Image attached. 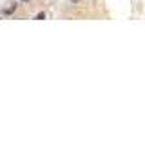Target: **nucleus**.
<instances>
[{
  "label": "nucleus",
  "instance_id": "7ed1b4c3",
  "mask_svg": "<svg viewBox=\"0 0 145 156\" xmlns=\"http://www.w3.org/2000/svg\"><path fill=\"white\" fill-rule=\"evenodd\" d=\"M72 4H78V2H80V0H71Z\"/></svg>",
  "mask_w": 145,
  "mask_h": 156
},
{
  "label": "nucleus",
  "instance_id": "f03ea898",
  "mask_svg": "<svg viewBox=\"0 0 145 156\" xmlns=\"http://www.w3.org/2000/svg\"><path fill=\"white\" fill-rule=\"evenodd\" d=\"M13 11H15V5H11V7H7V9H5V15H9V13H13Z\"/></svg>",
  "mask_w": 145,
  "mask_h": 156
},
{
  "label": "nucleus",
  "instance_id": "20e7f679",
  "mask_svg": "<svg viewBox=\"0 0 145 156\" xmlns=\"http://www.w3.org/2000/svg\"><path fill=\"white\" fill-rule=\"evenodd\" d=\"M22 2H27V0H22Z\"/></svg>",
  "mask_w": 145,
  "mask_h": 156
},
{
  "label": "nucleus",
  "instance_id": "f257e3e1",
  "mask_svg": "<svg viewBox=\"0 0 145 156\" xmlns=\"http://www.w3.org/2000/svg\"><path fill=\"white\" fill-rule=\"evenodd\" d=\"M44 18H45V13H38L36 15V20H44Z\"/></svg>",
  "mask_w": 145,
  "mask_h": 156
}]
</instances>
